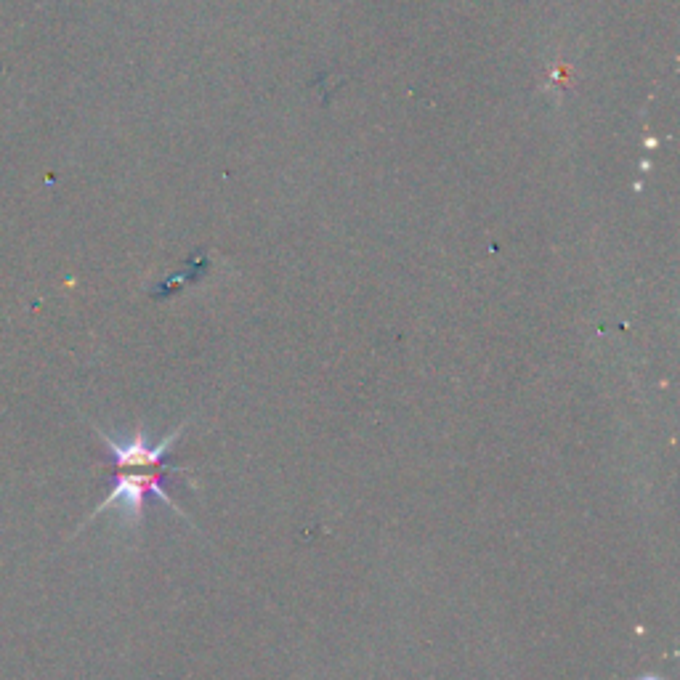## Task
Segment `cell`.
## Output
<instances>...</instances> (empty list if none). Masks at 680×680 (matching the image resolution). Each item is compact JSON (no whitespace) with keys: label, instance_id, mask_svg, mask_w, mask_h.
<instances>
[{"label":"cell","instance_id":"cell-1","mask_svg":"<svg viewBox=\"0 0 680 680\" xmlns=\"http://www.w3.org/2000/svg\"><path fill=\"white\" fill-rule=\"evenodd\" d=\"M186 423H181L173 433H168L160 444H149L147 433L136 431L128 441L112 439L109 433H104L101 428H96L99 439L104 441V447L109 449L112 455V465H115V487L107 495L104 503L96 505V510L91 513V518L85 524H91L93 518L101 516L104 510L117 508L123 513L131 524H141L144 518V505H147V497L155 495L163 505H168L173 513H178L181 518H186V513L178 508L170 495L163 489L165 476L170 473L186 471L184 465H170L168 455L173 444L178 441V436L184 433ZM189 521V518H186Z\"/></svg>","mask_w":680,"mask_h":680},{"label":"cell","instance_id":"cell-2","mask_svg":"<svg viewBox=\"0 0 680 680\" xmlns=\"http://www.w3.org/2000/svg\"><path fill=\"white\" fill-rule=\"evenodd\" d=\"M641 680H662V678H654V675H649V678H641Z\"/></svg>","mask_w":680,"mask_h":680}]
</instances>
